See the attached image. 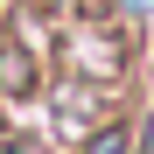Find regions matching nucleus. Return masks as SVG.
<instances>
[{"label":"nucleus","mask_w":154,"mask_h":154,"mask_svg":"<svg viewBox=\"0 0 154 154\" xmlns=\"http://www.w3.org/2000/svg\"><path fill=\"white\" fill-rule=\"evenodd\" d=\"M91 154H119V133H105V140H98V147H91Z\"/></svg>","instance_id":"f257e3e1"}]
</instances>
